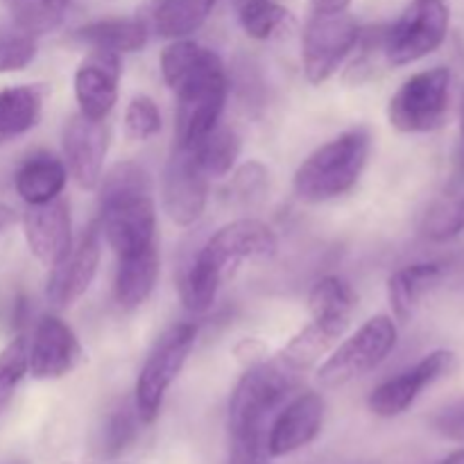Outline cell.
I'll list each match as a JSON object with an SVG mask.
<instances>
[{
	"instance_id": "obj_1",
	"label": "cell",
	"mask_w": 464,
	"mask_h": 464,
	"mask_svg": "<svg viewBox=\"0 0 464 464\" xmlns=\"http://www.w3.org/2000/svg\"><path fill=\"white\" fill-rule=\"evenodd\" d=\"M276 247H279L276 234L256 218H240L220 227L204 243L181 281L184 306L190 313L208 311L231 267L243 261H261V258L275 256Z\"/></svg>"
},
{
	"instance_id": "obj_2",
	"label": "cell",
	"mask_w": 464,
	"mask_h": 464,
	"mask_svg": "<svg viewBox=\"0 0 464 464\" xmlns=\"http://www.w3.org/2000/svg\"><path fill=\"white\" fill-rule=\"evenodd\" d=\"M98 188V225L116 256L157 243L152 179L139 163H116L104 172Z\"/></svg>"
},
{
	"instance_id": "obj_3",
	"label": "cell",
	"mask_w": 464,
	"mask_h": 464,
	"mask_svg": "<svg viewBox=\"0 0 464 464\" xmlns=\"http://www.w3.org/2000/svg\"><path fill=\"white\" fill-rule=\"evenodd\" d=\"M177 95L175 145L193 148L220 125L229 80L222 59L213 50L199 48L190 66L170 84Z\"/></svg>"
},
{
	"instance_id": "obj_4",
	"label": "cell",
	"mask_w": 464,
	"mask_h": 464,
	"mask_svg": "<svg viewBox=\"0 0 464 464\" xmlns=\"http://www.w3.org/2000/svg\"><path fill=\"white\" fill-rule=\"evenodd\" d=\"M370 143V131L365 127H356L320 145L295 172V195L308 204L329 202L347 195L365 170Z\"/></svg>"
},
{
	"instance_id": "obj_5",
	"label": "cell",
	"mask_w": 464,
	"mask_h": 464,
	"mask_svg": "<svg viewBox=\"0 0 464 464\" xmlns=\"http://www.w3.org/2000/svg\"><path fill=\"white\" fill-rule=\"evenodd\" d=\"M290 374L267 361L247 367L229 399V438L267 435V421L295 390Z\"/></svg>"
},
{
	"instance_id": "obj_6",
	"label": "cell",
	"mask_w": 464,
	"mask_h": 464,
	"mask_svg": "<svg viewBox=\"0 0 464 464\" xmlns=\"http://www.w3.org/2000/svg\"><path fill=\"white\" fill-rule=\"evenodd\" d=\"M195 338H198L195 324L179 322L163 331L152 344L134 388V408L139 412L140 424L150 426L157 421L168 390L172 388L193 352Z\"/></svg>"
},
{
	"instance_id": "obj_7",
	"label": "cell",
	"mask_w": 464,
	"mask_h": 464,
	"mask_svg": "<svg viewBox=\"0 0 464 464\" xmlns=\"http://www.w3.org/2000/svg\"><path fill=\"white\" fill-rule=\"evenodd\" d=\"M451 109V71L435 66L408 77L390 98L388 118L403 134H424L440 130Z\"/></svg>"
},
{
	"instance_id": "obj_8",
	"label": "cell",
	"mask_w": 464,
	"mask_h": 464,
	"mask_svg": "<svg viewBox=\"0 0 464 464\" xmlns=\"http://www.w3.org/2000/svg\"><path fill=\"white\" fill-rule=\"evenodd\" d=\"M451 23L447 0H412L401 16L385 27L383 54L390 66H408L444 44Z\"/></svg>"
},
{
	"instance_id": "obj_9",
	"label": "cell",
	"mask_w": 464,
	"mask_h": 464,
	"mask_svg": "<svg viewBox=\"0 0 464 464\" xmlns=\"http://www.w3.org/2000/svg\"><path fill=\"white\" fill-rule=\"evenodd\" d=\"M397 338L399 331L392 317H372L331 353L329 361L317 372V379L324 388H343L370 374L392 353V349L397 347Z\"/></svg>"
},
{
	"instance_id": "obj_10",
	"label": "cell",
	"mask_w": 464,
	"mask_h": 464,
	"mask_svg": "<svg viewBox=\"0 0 464 464\" xmlns=\"http://www.w3.org/2000/svg\"><path fill=\"white\" fill-rule=\"evenodd\" d=\"M361 25L344 12H313L302 39L304 75L311 84H324L361 44Z\"/></svg>"
},
{
	"instance_id": "obj_11",
	"label": "cell",
	"mask_w": 464,
	"mask_h": 464,
	"mask_svg": "<svg viewBox=\"0 0 464 464\" xmlns=\"http://www.w3.org/2000/svg\"><path fill=\"white\" fill-rule=\"evenodd\" d=\"M456 365V353L449 352V349H435L429 356L421 358L417 365L408 367L406 372L383 381V383L372 390L370 399H367L372 415L383 417V420L403 415L426 388L451 374Z\"/></svg>"
},
{
	"instance_id": "obj_12",
	"label": "cell",
	"mask_w": 464,
	"mask_h": 464,
	"mask_svg": "<svg viewBox=\"0 0 464 464\" xmlns=\"http://www.w3.org/2000/svg\"><path fill=\"white\" fill-rule=\"evenodd\" d=\"M208 199V177L190 148L175 145L163 172V211L175 225L190 227L202 218Z\"/></svg>"
},
{
	"instance_id": "obj_13",
	"label": "cell",
	"mask_w": 464,
	"mask_h": 464,
	"mask_svg": "<svg viewBox=\"0 0 464 464\" xmlns=\"http://www.w3.org/2000/svg\"><path fill=\"white\" fill-rule=\"evenodd\" d=\"M102 256V231L98 220L91 222L71 252L53 267L48 279V302L57 311H66L86 295L98 275Z\"/></svg>"
},
{
	"instance_id": "obj_14",
	"label": "cell",
	"mask_w": 464,
	"mask_h": 464,
	"mask_svg": "<svg viewBox=\"0 0 464 464\" xmlns=\"http://www.w3.org/2000/svg\"><path fill=\"white\" fill-rule=\"evenodd\" d=\"M109 125L77 111L63 125L62 150L66 170L84 190L98 188L109 150Z\"/></svg>"
},
{
	"instance_id": "obj_15",
	"label": "cell",
	"mask_w": 464,
	"mask_h": 464,
	"mask_svg": "<svg viewBox=\"0 0 464 464\" xmlns=\"http://www.w3.org/2000/svg\"><path fill=\"white\" fill-rule=\"evenodd\" d=\"M82 344L75 331L57 315H44L27 343V372L36 381H54L71 374L82 362Z\"/></svg>"
},
{
	"instance_id": "obj_16",
	"label": "cell",
	"mask_w": 464,
	"mask_h": 464,
	"mask_svg": "<svg viewBox=\"0 0 464 464\" xmlns=\"http://www.w3.org/2000/svg\"><path fill=\"white\" fill-rule=\"evenodd\" d=\"M23 234L36 261L53 270L72 247L71 211L63 199L27 204L23 213Z\"/></svg>"
},
{
	"instance_id": "obj_17",
	"label": "cell",
	"mask_w": 464,
	"mask_h": 464,
	"mask_svg": "<svg viewBox=\"0 0 464 464\" xmlns=\"http://www.w3.org/2000/svg\"><path fill=\"white\" fill-rule=\"evenodd\" d=\"M121 54L107 50H89L75 71V98L80 113L93 121H107L118 100Z\"/></svg>"
},
{
	"instance_id": "obj_18",
	"label": "cell",
	"mask_w": 464,
	"mask_h": 464,
	"mask_svg": "<svg viewBox=\"0 0 464 464\" xmlns=\"http://www.w3.org/2000/svg\"><path fill=\"white\" fill-rule=\"evenodd\" d=\"M324 424V399L317 392L297 394L279 411L267 429V451L272 458L290 456L308 447Z\"/></svg>"
},
{
	"instance_id": "obj_19",
	"label": "cell",
	"mask_w": 464,
	"mask_h": 464,
	"mask_svg": "<svg viewBox=\"0 0 464 464\" xmlns=\"http://www.w3.org/2000/svg\"><path fill=\"white\" fill-rule=\"evenodd\" d=\"M159 270H161L159 243L118 254L116 279H113V297L118 306L122 311H136L143 306L152 297Z\"/></svg>"
},
{
	"instance_id": "obj_20",
	"label": "cell",
	"mask_w": 464,
	"mask_h": 464,
	"mask_svg": "<svg viewBox=\"0 0 464 464\" xmlns=\"http://www.w3.org/2000/svg\"><path fill=\"white\" fill-rule=\"evenodd\" d=\"M66 163L50 152H36L21 163L14 175V188L25 204H45L66 188Z\"/></svg>"
},
{
	"instance_id": "obj_21",
	"label": "cell",
	"mask_w": 464,
	"mask_h": 464,
	"mask_svg": "<svg viewBox=\"0 0 464 464\" xmlns=\"http://www.w3.org/2000/svg\"><path fill=\"white\" fill-rule=\"evenodd\" d=\"M442 275L444 266L433 261L411 263L392 272L388 281V299L394 317L403 324L411 322L424 295L442 281Z\"/></svg>"
},
{
	"instance_id": "obj_22",
	"label": "cell",
	"mask_w": 464,
	"mask_h": 464,
	"mask_svg": "<svg viewBox=\"0 0 464 464\" xmlns=\"http://www.w3.org/2000/svg\"><path fill=\"white\" fill-rule=\"evenodd\" d=\"M150 27L143 18H104L75 30V41L89 50L127 54L139 53L148 44Z\"/></svg>"
},
{
	"instance_id": "obj_23",
	"label": "cell",
	"mask_w": 464,
	"mask_h": 464,
	"mask_svg": "<svg viewBox=\"0 0 464 464\" xmlns=\"http://www.w3.org/2000/svg\"><path fill=\"white\" fill-rule=\"evenodd\" d=\"M218 0H154L148 12V27L163 39H186L207 23Z\"/></svg>"
},
{
	"instance_id": "obj_24",
	"label": "cell",
	"mask_w": 464,
	"mask_h": 464,
	"mask_svg": "<svg viewBox=\"0 0 464 464\" xmlns=\"http://www.w3.org/2000/svg\"><path fill=\"white\" fill-rule=\"evenodd\" d=\"M349 324L340 322L313 320L311 324L304 326L297 335L290 338L281 352V365L290 372H306L347 334Z\"/></svg>"
},
{
	"instance_id": "obj_25",
	"label": "cell",
	"mask_w": 464,
	"mask_h": 464,
	"mask_svg": "<svg viewBox=\"0 0 464 464\" xmlns=\"http://www.w3.org/2000/svg\"><path fill=\"white\" fill-rule=\"evenodd\" d=\"M45 89L39 84H18L0 89V143L25 134L39 122Z\"/></svg>"
},
{
	"instance_id": "obj_26",
	"label": "cell",
	"mask_w": 464,
	"mask_h": 464,
	"mask_svg": "<svg viewBox=\"0 0 464 464\" xmlns=\"http://www.w3.org/2000/svg\"><path fill=\"white\" fill-rule=\"evenodd\" d=\"M240 136L236 134L231 127L218 125L216 130L208 131L199 143H195L193 154L195 161L199 163V168L204 170V175L208 179H220V177H227L231 170H234L236 161L240 157Z\"/></svg>"
},
{
	"instance_id": "obj_27",
	"label": "cell",
	"mask_w": 464,
	"mask_h": 464,
	"mask_svg": "<svg viewBox=\"0 0 464 464\" xmlns=\"http://www.w3.org/2000/svg\"><path fill=\"white\" fill-rule=\"evenodd\" d=\"M356 304V293L340 276H324L313 285L311 295H308V311H311L313 320L352 324V313Z\"/></svg>"
},
{
	"instance_id": "obj_28",
	"label": "cell",
	"mask_w": 464,
	"mask_h": 464,
	"mask_svg": "<svg viewBox=\"0 0 464 464\" xmlns=\"http://www.w3.org/2000/svg\"><path fill=\"white\" fill-rule=\"evenodd\" d=\"M238 18L245 34L256 41L284 34L293 25L288 9H284L275 0H243L238 7Z\"/></svg>"
},
{
	"instance_id": "obj_29",
	"label": "cell",
	"mask_w": 464,
	"mask_h": 464,
	"mask_svg": "<svg viewBox=\"0 0 464 464\" xmlns=\"http://www.w3.org/2000/svg\"><path fill=\"white\" fill-rule=\"evenodd\" d=\"M464 231V188L456 193L442 195L438 202L430 204L421 220V234L430 240H451Z\"/></svg>"
},
{
	"instance_id": "obj_30",
	"label": "cell",
	"mask_w": 464,
	"mask_h": 464,
	"mask_svg": "<svg viewBox=\"0 0 464 464\" xmlns=\"http://www.w3.org/2000/svg\"><path fill=\"white\" fill-rule=\"evenodd\" d=\"M139 412L134 401H122L107 415L100 435V451L104 458H118L134 444L139 435Z\"/></svg>"
},
{
	"instance_id": "obj_31",
	"label": "cell",
	"mask_w": 464,
	"mask_h": 464,
	"mask_svg": "<svg viewBox=\"0 0 464 464\" xmlns=\"http://www.w3.org/2000/svg\"><path fill=\"white\" fill-rule=\"evenodd\" d=\"M14 25L32 36L45 34L62 23L66 3L62 0H7Z\"/></svg>"
},
{
	"instance_id": "obj_32",
	"label": "cell",
	"mask_w": 464,
	"mask_h": 464,
	"mask_svg": "<svg viewBox=\"0 0 464 464\" xmlns=\"http://www.w3.org/2000/svg\"><path fill=\"white\" fill-rule=\"evenodd\" d=\"M27 374V340L23 335L14 338L0 349V415L9 408L18 385Z\"/></svg>"
},
{
	"instance_id": "obj_33",
	"label": "cell",
	"mask_w": 464,
	"mask_h": 464,
	"mask_svg": "<svg viewBox=\"0 0 464 464\" xmlns=\"http://www.w3.org/2000/svg\"><path fill=\"white\" fill-rule=\"evenodd\" d=\"M161 131V111L150 95H134L125 111V134L130 140H150Z\"/></svg>"
},
{
	"instance_id": "obj_34",
	"label": "cell",
	"mask_w": 464,
	"mask_h": 464,
	"mask_svg": "<svg viewBox=\"0 0 464 464\" xmlns=\"http://www.w3.org/2000/svg\"><path fill=\"white\" fill-rule=\"evenodd\" d=\"M36 57V36L23 30L0 32V72H16Z\"/></svg>"
},
{
	"instance_id": "obj_35",
	"label": "cell",
	"mask_w": 464,
	"mask_h": 464,
	"mask_svg": "<svg viewBox=\"0 0 464 464\" xmlns=\"http://www.w3.org/2000/svg\"><path fill=\"white\" fill-rule=\"evenodd\" d=\"M267 186V170L263 163L249 161L245 166H240L236 170L234 179H231V193L238 202H243L245 207H252L256 199L263 198Z\"/></svg>"
},
{
	"instance_id": "obj_36",
	"label": "cell",
	"mask_w": 464,
	"mask_h": 464,
	"mask_svg": "<svg viewBox=\"0 0 464 464\" xmlns=\"http://www.w3.org/2000/svg\"><path fill=\"white\" fill-rule=\"evenodd\" d=\"M430 426L440 438L464 444V397L440 408L430 420Z\"/></svg>"
},
{
	"instance_id": "obj_37",
	"label": "cell",
	"mask_w": 464,
	"mask_h": 464,
	"mask_svg": "<svg viewBox=\"0 0 464 464\" xmlns=\"http://www.w3.org/2000/svg\"><path fill=\"white\" fill-rule=\"evenodd\" d=\"M270 458L267 435H243V438H231L227 464H270Z\"/></svg>"
},
{
	"instance_id": "obj_38",
	"label": "cell",
	"mask_w": 464,
	"mask_h": 464,
	"mask_svg": "<svg viewBox=\"0 0 464 464\" xmlns=\"http://www.w3.org/2000/svg\"><path fill=\"white\" fill-rule=\"evenodd\" d=\"M234 353H236V358H238V362H243L245 367H252V365H258V362L266 361L267 344L258 338H245L236 344Z\"/></svg>"
},
{
	"instance_id": "obj_39",
	"label": "cell",
	"mask_w": 464,
	"mask_h": 464,
	"mask_svg": "<svg viewBox=\"0 0 464 464\" xmlns=\"http://www.w3.org/2000/svg\"><path fill=\"white\" fill-rule=\"evenodd\" d=\"M352 0H313L315 12H344Z\"/></svg>"
},
{
	"instance_id": "obj_40",
	"label": "cell",
	"mask_w": 464,
	"mask_h": 464,
	"mask_svg": "<svg viewBox=\"0 0 464 464\" xmlns=\"http://www.w3.org/2000/svg\"><path fill=\"white\" fill-rule=\"evenodd\" d=\"M16 211H14L9 204H0V234H5L7 229H12L16 225Z\"/></svg>"
},
{
	"instance_id": "obj_41",
	"label": "cell",
	"mask_w": 464,
	"mask_h": 464,
	"mask_svg": "<svg viewBox=\"0 0 464 464\" xmlns=\"http://www.w3.org/2000/svg\"><path fill=\"white\" fill-rule=\"evenodd\" d=\"M440 464H464V449H460V451H456V453H451L449 458H444V460Z\"/></svg>"
},
{
	"instance_id": "obj_42",
	"label": "cell",
	"mask_w": 464,
	"mask_h": 464,
	"mask_svg": "<svg viewBox=\"0 0 464 464\" xmlns=\"http://www.w3.org/2000/svg\"><path fill=\"white\" fill-rule=\"evenodd\" d=\"M460 121H462V170H464V93H462V104H460Z\"/></svg>"
},
{
	"instance_id": "obj_43",
	"label": "cell",
	"mask_w": 464,
	"mask_h": 464,
	"mask_svg": "<svg viewBox=\"0 0 464 464\" xmlns=\"http://www.w3.org/2000/svg\"><path fill=\"white\" fill-rule=\"evenodd\" d=\"M62 3H66V5H68V3H71V0H62Z\"/></svg>"
},
{
	"instance_id": "obj_44",
	"label": "cell",
	"mask_w": 464,
	"mask_h": 464,
	"mask_svg": "<svg viewBox=\"0 0 464 464\" xmlns=\"http://www.w3.org/2000/svg\"><path fill=\"white\" fill-rule=\"evenodd\" d=\"M12 464H23V462H12Z\"/></svg>"
},
{
	"instance_id": "obj_45",
	"label": "cell",
	"mask_w": 464,
	"mask_h": 464,
	"mask_svg": "<svg viewBox=\"0 0 464 464\" xmlns=\"http://www.w3.org/2000/svg\"><path fill=\"white\" fill-rule=\"evenodd\" d=\"M66 464H68V462H66Z\"/></svg>"
}]
</instances>
